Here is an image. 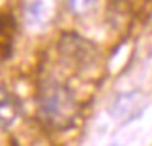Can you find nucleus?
Listing matches in <instances>:
<instances>
[{"instance_id":"f257e3e1","label":"nucleus","mask_w":152,"mask_h":146,"mask_svg":"<svg viewBox=\"0 0 152 146\" xmlns=\"http://www.w3.org/2000/svg\"><path fill=\"white\" fill-rule=\"evenodd\" d=\"M36 107L41 123L54 131L74 128L80 115V105L72 89L54 77H44L38 82Z\"/></svg>"},{"instance_id":"39448f33","label":"nucleus","mask_w":152,"mask_h":146,"mask_svg":"<svg viewBox=\"0 0 152 146\" xmlns=\"http://www.w3.org/2000/svg\"><path fill=\"white\" fill-rule=\"evenodd\" d=\"M144 110V100L141 99L139 94H121L118 99H115L110 107V113L116 120H131L137 118Z\"/></svg>"},{"instance_id":"0eeeda50","label":"nucleus","mask_w":152,"mask_h":146,"mask_svg":"<svg viewBox=\"0 0 152 146\" xmlns=\"http://www.w3.org/2000/svg\"><path fill=\"white\" fill-rule=\"evenodd\" d=\"M15 31H17V21L13 15L0 13V49L4 51V56L7 58L13 48Z\"/></svg>"},{"instance_id":"7ed1b4c3","label":"nucleus","mask_w":152,"mask_h":146,"mask_svg":"<svg viewBox=\"0 0 152 146\" xmlns=\"http://www.w3.org/2000/svg\"><path fill=\"white\" fill-rule=\"evenodd\" d=\"M56 13V0H28L26 7H25V21L30 28L43 30L54 21Z\"/></svg>"},{"instance_id":"20e7f679","label":"nucleus","mask_w":152,"mask_h":146,"mask_svg":"<svg viewBox=\"0 0 152 146\" xmlns=\"http://www.w3.org/2000/svg\"><path fill=\"white\" fill-rule=\"evenodd\" d=\"M23 112L20 97L7 86H0V130H8L17 123Z\"/></svg>"},{"instance_id":"f03ea898","label":"nucleus","mask_w":152,"mask_h":146,"mask_svg":"<svg viewBox=\"0 0 152 146\" xmlns=\"http://www.w3.org/2000/svg\"><path fill=\"white\" fill-rule=\"evenodd\" d=\"M57 51L67 66L80 72L95 67L100 56L96 44L75 31H66L61 35L57 41Z\"/></svg>"},{"instance_id":"423d86ee","label":"nucleus","mask_w":152,"mask_h":146,"mask_svg":"<svg viewBox=\"0 0 152 146\" xmlns=\"http://www.w3.org/2000/svg\"><path fill=\"white\" fill-rule=\"evenodd\" d=\"M132 7L129 0H110L108 4V17L110 23L115 30H121L126 27V23L131 21Z\"/></svg>"},{"instance_id":"6e6552de","label":"nucleus","mask_w":152,"mask_h":146,"mask_svg":"<svg viewBox=\"0 0 152 146\" xmlns=\"http://www.w3.org/2000/svg\"><path fill=\"white\" fill-rule=\"evenodd\" d=\"M98 4V0H67V5H69L70 12L74 15H87L93 10Z\"/></svg>"}]
</instances>
